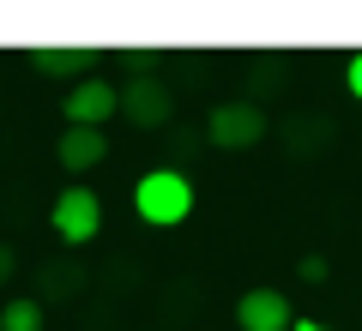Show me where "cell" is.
<instances>
[{"instance_id": "obj_1", "label": "cell", "mask_w": 362, "mask_h": 331, "mask_svg": "<svg viewBox=\"0 0 362 331\" xmlns=\"http://www.w3.org/2000/svg\"><path fill=\"white\" fill-rule=\"evenodd\" d=\"M133 211H139L151 229H175V223L194 217V181L175 175V169H151V175H139V187H133Z\"/></svg>"}, {"instance_id": "obj_2", "label": "cell", "mask_w": 362, "mask_h": 331, "mask_svg": "<svg viewBox=\"0 0 362 331\" xmlns=\"http://www.w3.org/2000/svg\"><path fill=\"white\" fill-rule=\"evenodd\" d=\"M49 223H54V235H61L66 247H85V241H97V229H103V199H97L90 187H66L61 199H54Z\"/></svg>"}, {"instance_id": "obj_3", "label": "cell", "mask_w": 362, "mask_h": 331, "mask_svg": "<svg viewBox=\"0 0 362 331\" xmlns=\"http://www.w3.org/2000/svg\"><path fill=\"white\" fill-rule=\"evenodd\" d=\"M206 139L218 145V151H247V145L266 139V115H259L254 102H223V109H211Z\"/></svg>"}, {"instance_id": "obj_4", "label": "cell", "mask_w": 362, "mask_h": 331, "mask_svg": "<svg viewBox=\"0 0 362 331\" xmlns=\"http://www.w3.org/2000/svg\"><path fill=\"white\" fill-rule=\"evenodd\" d=\"M66 127H103L109 115H115V85L109 78H73V90H66Z\"/></svg>"}, {"instance_id": "obj_5", "label": "cell", "mask_w": 362, "mask_h": 331, "mask_svg": "<svg viewBox=\"0 0 362 331\" xmlns=\"http://www.w3.org/2000/svg\"><path fill=\"white\" fill-rule=\"evenodd\" d=\"M290 295L284 289H247L235 301V325L242 331H290Z\"/></svg>"}, {"instance_id": "obj_6", "label": "cell", "mask_w": 362, "mask_h": 331, "mask_svg": "<svg viewBox=\"0 0 362 331\" xmlns=\"http://www.w3.org/2000/svg\"><path fill=\"white\" fill-rule=\"evenodd\" d=\"M115 109L133 121V127H163V121H169V90L157 85V78L139 73L127 90H115Z\"/></svg>"}, {"instance_id": "obj_7", "label": "cell", "mask_w": 362, "mask_h": 331, "mask_svg": "<svg viewBox=\"0 0 362 331\" xmlns=\"http://www.w3.org/2000/svg\"><path fill=\"white\" fill-rule=\"evenodd\" d=\"M54 157H61V169L85 175V169H97V163L109 157V133H103V127H61V145H54Z\"/></svg>"}, {"instance_id": "obj_8", "label": "cell", "mask_w": 362, "mask_h": 331, "mask_svg": "<svg viewBox=\"0 0 362 331\" xmlns=\"http://www.w3.org/2000/svg\"><path fill=\"white\" fill-rule=\"evenodd\" d=\"M30 66H42V73H78V78H85L90 49H30Z\"/></svg>"}, {"instance_id": "obj_9", "label": "cell", "mask_w": 362, "mask_h": 331, "mask_svg": "<svg viewBox=\"0 0 362 331\" xmlns=\"http://www.w3.org/2000/svg\"><path fill=\"white\" fill-rule=\"evenodd\" d=\"M0 331H42V301L18 295V301L0 307Z\"/></svg>"}, {"instance_id": "obj_10", "label": "cell", "mask_w": 362, "mask_h": 331, "mask_svg": "<svg viewBox=\"0 0 362 331\" xmlns=\"http://www.w3.org/2000/svg\"><path fill=\"white\" fill-rule=\"evenodd\" d=\"M344 85H350V97L362 102V54H350V66H344Z\"/></svg>"}, {"instance_id": "obj_11", "label": "cell", "mask_w": 362, "mask_h": 331, "mask_svg": "<svg viewBox=\"0 0 362 331\" xmlns=\"http://www.w3.org/2000/svg\"><path fill=\"white\" fill-rule=\"evenodd\" d=\"M13 271H18V253L6 241H0V289H6V283H13Z\"/></svg>"}, {"instance_id": "obj_12", "label": "cell", "mask_w": 362, "mask_h": 331, "mask_svg": "<svg viewBox=\"0 0 362 331\" xmlns=\"http://www.w3.org/2000/svg\"><path fill=\"white\" fill-rule=\"evenodd\" d=\"M290 331H332V325H320V319H290Z\"/></svg>"}]
</instances>
